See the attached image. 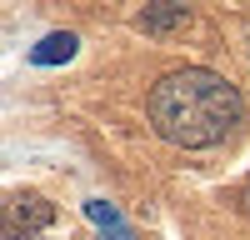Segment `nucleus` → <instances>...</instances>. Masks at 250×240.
Returning <instances> with one entry per match:
<instances>
[{"mask_svg":"<svg viewBox=\"0 0 250 240\" xmlns=\"http://www.w3.org/2000/svg\"><path fill=\"white\" fill-rule=\"evenodd\" d=\"M145 110H150V125L160 140L185 145V150H205V145H220L245 120V100L225 75L185 65L150 85Z\"/></svg>","mask_w":250,"mask_h":240,"instance_id":"nucleus-1","label":"nucleus"},{"mask_svg":"<svg viewBox=\"0 0 250 240\" xmlns=\"http://www.w3.org/2000/svg\"><path fill=\"white\" fill-rule=\"evenodd\" d=\"M50 225V205L40 195H10L5 200V240H20V235H35Z\"/></svg>","mask_w":250,"mask_h":240,"instance_id":"nucleus-2","label":"nucleus"},{"mask_svg":"<svg viewBox=\"0 0 250 240\" xmlns=\"http://www.w3.org/2000/svg\"><path fill=\"white\" fill-rule=\"evenodd\" d=\"M70 55H75V35H70V30H55V35H45V40L30 50L35 65H60V60H70Z\"/></svg>","mask_w":250,"mask_h":240,"instance_id":"nucleus-3","label":"nucleus"},{"mask_svg":"<svg viewBox=\"0 0 250 240\" xmlns=\"http://www.w3.org/2000/svg\"><path fill=\"white\" fill-rule=\"evenodd\" d=\"M85 215H90V220H95V225L105 230L110 240H130V225L120 220V210L110 205V200H85Z\"/></svg>","mask_w":250,"mask_h":240,"instance_id":"nucleus-4","label":"nucleus"},{"mask_svg":"<svg viewBox=\"0 0 250 240\" xmlns=\"http://www.w3.org/2000/svg\"><path fill=\"white\" fill-rule=\"evenodd\" d=\"M185 20H190L185 5H150V10H140L145 30H175V25H185Z\"/></svg>","mask_w":250,"mask_h":240,"instance_id":"nucleus-5","label":"nucleus"},{"mask_svg":"<svg viewBox=\"0 0 250 240\" xmlns=\"http://www.w3.org/2000/svg\"><path fill=\"white\" fill-rule=\"evenodd\" d=\"M235 200H240V210H245V215H250V180H245V185H240V190H235Z\"/></svg>","mask_w":250,"mask_h":240,"instance_id":"nucleus-6","label":"nucleus"}]
</instances>
